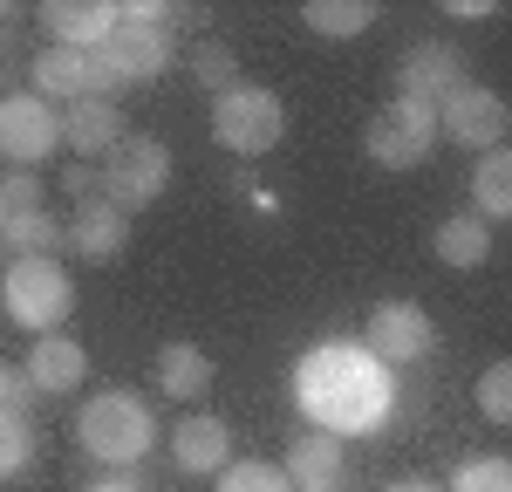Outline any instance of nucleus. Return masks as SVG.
I'll return each mask as SVG.
<instances>
[{
    "instance_id": "1",
    "label": "nucleus",
    "mask_w": 512,
    "mask_h": 492,
    "mask_svg": "<svg viewBox=\"0 0 512 492\" xmlns=\"http://www.w3.org/2000/svg\"><path fill=\"white\" fill-rule=\"evenodd\" d=\"M294 404H301V417L315 431L349 445V438H369V431L390 424L396 383L362 342H321V349H308L294 363Z\"/></svg>"
},
{
    "instance_id": "2",
    "label": "nucleus",
    "mask_w": 512,
    "mask_h": 492,
    "mask_svg": "<svg viewBox=\"0 0 512 492\" xmlns=\"http://www.w3.org/2000/svg\"><path fill=\"white\" fill-rule=\"evenodd\" d=\"M76 445L96 465H137L144 451L158 445V410L144 404L137 390H96L76 410Z\"/></svg>"
},
{
    "instance_id": "3",
    "label": "nucleus",
    "mask_w": 512,
    "mask_h": 492,
    "mask_svg": "<svg viewBox=\"0 0 512 492\" xmlns=\"http://www.w3.org/2000/svg\"><path fill=\"white\" fill-rule=\"evenodd\" d=\"M0 301H7V322L28 328V335H62L69 308H76V287L62 260H7L0 274Z\"/></svg>"
},
{
    "instance_id": "4",
    "label": "nucleus",
    "mask_w": 512,
    "mask_h": 492,
    "mask_svg": "<svg viewBox=\"0 0 512 492\" xmlns=\"http://www.w3.org/2000/svg\"><path fill=\"white\" fill-rule=\"evenodd\" d=\"M164 69H171V28H130V21H117L103 48H89V96L117 103V89H144Z\"/></svg>"
},
{
    "instance_id": "5",
    "label": "nucleus",
    "mask_w": 512,
    "mask_h": 492,
    "mask_svg": "<svg viewBox=\"0 0 512 492\" xmlns=\"http://www.w3.org/2000/svg\"><path fill=\"white\" fill-rule=\"evenodd\" d=\"M287 130V103L260 82H233L226 96H212V137L233 151V158H267Z\"/></svg>"
},
{
    "instance_id": "6",
    "label": "nucleus",
    "mask_w": 512,
    "mask_h": 492,
    "mask_svg": "<svg viewBox=\"0 0 512 492\" xmlns=\"http://www.w3.org/2000/svg\"><path fill=\"white\" fill-rule=\"evenodd\" d=\"M362 151L383 171H417L437 151V110L431 103H410V96H390L376 117L362 123Z\"/></svg>"
},
{
    "instance_id": "7",
    "label": "nucleus",
    "mask_w": 512,
    "mask_h": 492,
    "mask_svg": "<svg viewBox=\"0 0 512 492\" xmlns=\"http://www.w3.org/2000/svg\"><path fill=\"white\" fill-rule=\"evenodd\" d=\"M96 178H103V199L130 219V212H144V205H158L171 192V151L158 137H123L117 151L96 164Z\"/></svg>"
},
{
    "instance_id": "8",
    "label": "nucleus",
    "mask_w": 512,
    "mask_h": 492,
    "mask_svg": "<svg viewBox=\"0 0 512 492\" xmlns=\"http://www.w3.org/2000/svg\"><path fill=\"white\" fill-rule=\"evenodd\" d=\"M437 137H451L458 151H499L506 144V103H499V89H485V82H458L444 103H437Z\"/></svg>"
},
{
    "instance_id": "9",
    "label": "nucleus",
    "mask_w": 512,
    "mask_h": 492,
    "mask_svg": "<svg viewBox=\"0 0 512 492\" xmlns=\"http://www.w3.org/2000/svg\"><path fill=\"white\" fill-rule=\"evenodd\" d=\"M362 349H369L383 369H410V363H424V356L437 349V322L417 308V301H383V308L369 315V328H362Z\"/></svg>"
},
{
    "instance_id": "10",
    "label": "nucleus",
    "mask_w": 512,
    "mask_h": 492,
    "mask_svg": "<svg viewBox=\"0 0 512 492\" xmlns=\"http://www.w3.org/2000/svg\"><path fill=\"white\" fill-rule=\"evenodd\" d=\"M62 144V117H55V103H41L35 89L21 96H0V158L14 164V171H35L48 151Z\"/></svg>"
},
{
    "instance_id": "11",
    "label": "nucleus",
    "mask_w": 512,
    "mask_h": 492,
    "mask_svg": "<svg viewBox=\"0 0 512 492\" xmlns=\"http://www.w3.org/2000/svg\"><path fill=\"white\" fill-rule=\"evenodd\" d=\"M458 82H472L465 76V55L451 48V41H417L403 62H396V96H410V103H444Z\"/></svg>"
},
{
    "instance_id": "12",
    "label": "nucleus",
    "mask_w": 512,
    "mask_h": 492,
    "mask_svg": "<svg viewBox=\"0 0 512 492\" xmlns=\"http://www.w3.org/2000/svg\"><path fill=\"white\" fill-rule=\"evenodd\" d=\"M21 376H28L35 397H69L82 376H89V356H82L76 335H35V349H28Z\"/></svg>"
},
{
    "instance_id": "13",
    "label": "nucleus",
    "mask_w": 512,
    "mask_h": 492,
    "mask_svg": "<svg viewBox=\"0 0 512 492\" xmlns=\"http://www.w3.org/2000/svg\"><path fill=\"white\" fill-rule=\"evenodd\" d=\"M41 28L55 35V48L89 55V48H103V41H110L117 7H110V0H48V7H41Z\"/></svg>"
},
{
    "instance_id": "14",
    "label": "nucleus",
    "mask_w": 512,
    "mask_h": 492,
    "mask_svg": "<svg viewBox=\"0 0 512 492\" xmlns=\"http://www.w3.org/2000/svg\"><path fill=\"white\" fill-rule=\"evenodd\" d=\"M171 458H178L185 479H219L233 465V431L219 417H185L178 438H171Z\"/></svg>"
},
{
    "instance_id": "15",
    "label": "nucleus",
    "mask_w": 512,
    "mask_h": 492,
    "mask_svg": "<svg viewBox=\"0 0 512 492\" xmlns=\"http://www.w3.org/2000/svg\"><path fill=\"white\" fill-rule=\"evenodd\" d=\"M62 144L76 151V158H110L123 144V117L110 96H76L69 103V117H62Z\"/></svg>"
},
{
    "instance_id": "16",
    "label": "nucleus",
    "mask_w": 512,
    "mask_h": 492,
    "mask_svg": "<svg viewBox=\"0 0 512 492\" xmlns=\"http://www.w3.org/2000/svg\"><path fill=\"white\" fill-rule=\"evenodd\" d=\"M123 233H130V219H123L110 199H89L69 212V233L62 240L76 246V260H117L123 253Z\"/></svg>"
},
{
    "instance_id": "17",
    "label": "nucleus",
    "mask_w": 512,
    "mask_h": 492,
    "mask_svg": "<svg viewBox=\"0 0 512 492\" xmlns=\"http://www.w3.org/2000/svg\"><path fill=\"white\" fill-rule=\"evenodd\" d=\"M342 465H349V445L342 438H328V431H301L294 445H287V486H342Z\"/></svg>"
},
{
    "instance_id": "18",
    "label": "nucleus",
    "mask_w": 512,
    "mask_h": 492,
    "mask_svg": "<svg viewBox=\"0 0 512 492\" xmlns=\"http://www.w3.org/2000/svg\"><path fill=\"white\" fill-rule=\"evenodd\" d=\"M158 390L178 397V404L205 397V390H212V356H205L198 342H164L158 349Z\"/></svg>"
},
{
    "instance_id": "19",
    "label": "nucleus",
    "mask_w": 512,
    "mask_h": 492,
    "mask_svg": "<svg viewBox=\"0 0 512 492\" xmlns=\"http://www.w3.org/2000/svg\"><path fill=\"white\" fill-rule=\"evenodd\" d=\"M35 96H41V103H55V96L76 103V96H89V55L48 41V48L35 55Z\"/></svg>"
},
{
    "instance_id": "20",
    "label": "nucleus",
    "mask_w": 512,
    "mask_h": 492,
    "mask_svg": "<svg viewBox=\"0 0 512 492\" xmlns=\"http://www.w3.org/2000/svg\"><path fill=\"white\" fill-rule=\"evenodd\" d=\"M0 246L14 253V260H55V246H62V226H55V212H7L0 219Z\"/></svg>"
},
{
    "instance_id": "21",
    "label": "nucleus",
    "mask_w": 512,
    "mask_h": 492,
    "mask_svg": "<svg viewBox=\"0 0 512 492\" xmlns=\"http://www.w3.org/2000/svg\"><path fill=\"white\" fill-rule=\"evenodd\" d=\"M512 212V151L499 144V151H485L478 158V171H472V219H506Z\"/></svg>"
},
{
    "instance_id": "22",
    "label": "nucleus",
    "mask_w": 512,
    "mask_h": 492,
    "mask_svg": "<svg viewBox=\"0 0 512 492\" xmlns=\"http://www.w3.org/2000/svg\"><path fill=\"white\" fill-rule=\"evenodd\" d=\"M301 21H308L315 35H328V41H355V35L376 28V7H369V0H308Z\"/></svg>"
},
{
    "instance_id": "23",
    "label": "nucleus",
    "mask_w": 512,
    "mask_h": 492,
    "mask_svg": "<svg viewBox=\"0 0 512 492\" xmlns=\"http://www.w3.org/2000/svg\"><path fill=\"white\" fill-rule=\"evenodd\" d=\"M485 253H492V226H485V219L458 212V219L437 226V260H444V267H485Z\"/></svg>"
},
{
    "instance_id": "24",
    "label": "nucleus",
    "mask_w": 512,
    "mask_h": 492,
    "mask_svg": "<svg viewBox=\"0 0 512 492\" xmlns=\"http://www.w3.org/2000/svg\"><path fill=\"white\" fill-rule=\"evenodd\" d=\"M28 465H35V424L21 410H0V486L21 479Z\"/></svg>"
},
{
    "instance_id": "25",
    "label": "nucleus",
    "mask_w": 512,
    "mask_h": 492,
    "mask_svg": "<svg viewBox=\"0 0 512 492\" xmlns=\"http://www.w3.org/2000/svg\"><path fill=\"white\" fill-rule=\"evenodd\" d=\"M185 69H192V82H205L212 96H226L239 82V55L226 48V41H198L192 55H185Z\"/></svg>"
},
{
    "instance_id": "26",
    "label": "nucleus",
    "mask_w": 512,
    "mask_h": 492,
    "mask_svg": "<svg viewBox=\"0 0 512 492\" xmlns=\"http://www.w3.org/2000/svg\"><path fill=\"white\" fill-rule=\"evenodd\" d=\"M444 492H512V458L478 451V458H465V465L451 472V486H444Z\"/></svg>"
},
{
    "instance_id": "27",
    "label": "nucleus",
    "mask_w": 512,
    "mask_h": 492,
    "mask_svg": "<svg viewBox=\"0 0 512 492\" xmlns=\"http://www.w3.org/2000/svg\"><path fill=\"white\" fill-rule=\"evenodd\" d=\"M212 492H294V486H287V472H280V465L239 458V465H226V472L212 479Z\"/></svg>"
},
{
    "instance_id": "28",
    "label": "nucleus",
    "mask_w": 512,
    "mask_h": 492,
    "mask_svg": "<svg viewBox=\"0 0 512 492\" xmlns=\"http://www.w3.org/2000/svg\"><path fill=\"white\" fill-rule=\"evenodd\" d=\"M478 410L485 424H512V363H492L478 376Z\"/></svg>"
},
{
    "instance_id": "29",
    "label": "nucleus",
    "mask_w": 512,
    "mask_h": 492,
    "mask_svg": "<svg viewBox=\"0 0 512 492\" xmlns=\"http://www.w3.org/2000/svg\"><path fill=\"white\" fill-rule=\"evenodd\" d=\"M0 199H7V212H35L41 205V178L35 171H7V178H0Z\"/></svg>"
},
{
    "instance_id": "30",
    "label": "nucleus",
    "mask_w": 512,
    "mask_h": 492,
    "mask_svg": "<svg viewBox=\"0 0 512 492\" xmlns=\"http://www.w3.org/2000/svg\"><path fill=\"white\" fill-rule=\"evenodd\" d=\"M62 192H69L76 205L103 199V178H96V164H69V178H62Z\"/></svg>"
},
{
    "instance_id": "31",
    "label": "nucleus",
    "mask_w": 512,
    "mask_h": 492,
    "mask_svg": "<svg viewBox=\"0 0 512 492\" xmlns=\"http://www.w3.org/2000/svg\"><path fill=\"white\" fill-rule=\"evenodd\" d=\"M28 397H35V390H28V376L0 363V410H28Z\"/></svg>"
},
{
    "instance_id": "32",
    "label": "nucleus",
    "mask_w": 512,
    "mask_h": 492,
    "mask_svg": "<svg viewBox=\"0 0 512 492\" xmlns=\"http://www.w3.org/2000/svg\"><path fill=\"white\" fill-rule=\"evenodd\" d=\"M444 14H451V21H492L499 7H492V0H444Z\"/></svg>"
},
{
    "instance_id": "33",
    "label": "nucleus",
    "mask_w": 512,
    "mask_h": 492,
    "mask_svg": "<svg viewBox=\"0 0 512 492\" xmlns=\"http://www.w3.org/2000/svg\"><path fill=\"white\" fill-rule=\"evenodd\" d=\"M82 492H151V486H137V479H130V472H103V479H96V486H82Z\"/></svg>"
},
{
    "instance_id": "34",
    "label": "nucleus",
    "mask_w": 512,
    "mask_h": 492,
    "mask_svg": "<svg viewBox=\"0 0 512 492\" xmlns=\"http://www.w3.org/2000/svg\"><path fill=\"white\" fill-rule=\"evenodd\" d=\"M383 492H444V486H431V479H396V486H383Z\"/></svg>"
},
{
    "instance_id": "35",
    "label": "nucleus",
    "mask_w": 512,
    "mask_h": 492,
    "mask_svg": "<svg viewBox=\"0 0 512 492\" xmlns=\"http://www.w3.org/2000/svg\"><path fill=\"white\" fill-rule=\"evenodd\" d=\"M301 492H349V486H301Z\"/></svg>"
},
{
    "instance_id": "36",
    "label": "nucleus",
    "mask_w": 512,
    "mask_h": 492,
    "mask_svg": "<svg viewBox=\"0 0 512 492\" xmlns=\"http://www.w3.org/2000/svg\"><path fill=\"white\" fill-rule=\"evenodd\" d=\"M7 14H14V7H7V0H0V21H7Z\"/></svg>"
},
{
    "instance_id": "37",
    "label": "nucleus",
    "mask_w": 512,
    "mask_h": 492,
    "mask_svg": "<svg viewBox=\"0 0 512 492\" xmlns=\"http://www.w3.org/2000/svg\"><path fill=\"white\" fill-rule=\"evenodd\" d=\"M0 219H7V199H0Z\"/></svg>"
}]
</instances>
